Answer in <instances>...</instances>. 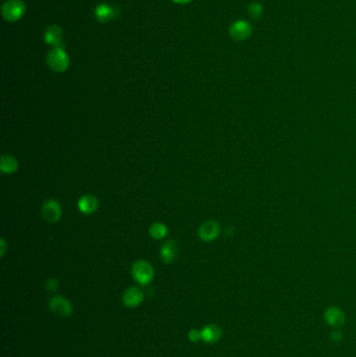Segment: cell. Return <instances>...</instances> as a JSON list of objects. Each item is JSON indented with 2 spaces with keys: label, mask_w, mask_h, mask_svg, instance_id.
<instances>
[{
  "label": "cell",
  "mask_w": 356,
  "mask_h": 357,
  "mask_svg": "<svg viewBox=\"0 0 356 357\" xmlns=\"http://www.w3.org/2000/svg\"><path fill=\"white\" fill-rule=\"evenodd\" d=\"M132 275L138 283L146 285L153 280L154 267L146 260H138L132 266Z\"/></svg>",
  "instance_id": "cell-1"
},
{
  "label": "cell",
  "mask_w": 356,
  "mask_h": 357,
  "mask_svg": "<svg viewBox=\"0 0 356 357\" xmlns=\"http://www.w3.org/2000/svg\"><path fill=\"white\" fill-rule=\"evenodd\" d=\"M47 64L56 72H64L69 67V57L61 47H57L47 55Z\"/></svg>",
  "instance_id": "cell-2"
},
{
  "label": "cell",
  "mask_w": 356,
  "mask_h": 357,
  "mask_svg": "<svg viewBox=\"0 0 356 357\" xmlns=\"http://www.w3.org/2000/svg\"><path fill=\"white\" fill-rule=\"evenodd\" d=\"M2 16L9 22L21 19L25 13V5L21 0H8L1 8Z\"/></svg>",
  "instance_id": "cell-3"
},
{
  "label": "cell",
  "mask_w": 356,
  "mask_h": 357,
  "mask_svg": "<svg viewBox=\"0 0 356 357\" xmlns=\"http://www.w3.org/2000/svg\"><path fill=\"white\" fill-rule=\"evenodd\" d=\"M42 218L47 223H57L62 216V208L56 200L46 201L41 209Z\"/></svg>",
  "instance_id": "cell-4"
},
{
  "label": "cell",
  "mask_w": 356,
  "mask_h": 357,
  "mask_svg": "<svg viewBox=\"0 0 356 357\" xmlns=\"http://www.w3.org/2000/svg\"><path fill=\"white\" fill-rule=\"evenodd\" d=\"M49 307L58 315L66 317L72 313V305L62 296H55L49 301Z\"/></svg>",
  "instance_id": "cell-5"
},
{
  "label": "cell",
  "mask_w": 356,
  "mask_h": 357,
  "mask_svg": "<svg viewBox=\"0 0 356 357\" xmlns=\"http://www.w3.org/2000/svg\"><path fill=\"white\" fill-rule=\"evenodd\" d=\"M252 33V26L244 20H237L230 26V35L234 40L241 41L248 38Z\"/></svg>",
  "instance_id": "cell-6"
},
{
  "label": "cell",
  "mask_w": 356,
  "mask_h": 357,
  "mask_svg": "<svg viewBox=\"0 0 356 357\" xmlns=\"http://www.w3.org/2000/svg\"><path fill=\"white\" fill-rule=\"evenodd\" d=\"M220 233V225L215 221H207L199 228V236L204 241H212Z\"/></svg>",
  "instance_id": "cell-7"
},
{
  "label": "cell",
  "mask_w": 356,
  "mask_h": 357,
  "mask_svg": "<svg viewBox=\"0 0 356 357\" xmlns=\"http://www.w3.org/2000/svg\"><path fill=\"white\" fill-rule=\"evenodd\" d=\"M143 297H144L143 292L139 289V287L132 286L124 292L122 300L126 306L136 307L143 301Z\"/></svg>",
  "instance_id": "cell-8"
},
{
  "label": "cell",
  "mask_w": 356,
  "mask_h": 357,
  "mask_svg": "<svg viewBox=\"0 0 356 357\" xmlns=\"http://www.w3.org/2000/svg\"><path fill=\"white\" fill-rule=\"evenodd\" d=\"M78 209L85 214H92L98 208V200L92 194H86L78 201Z\"/></svg>",
  "instance_id": "cell-9"
},
{
  "label": "cell",
  "mask_w": 356,
  "mask_h": 357,
  "mask_svg": "<svg viewBox=\"0 0 356 357\" xmlns=\"http://www.w3.org/2000/svg\"><path fill=\"white\" fill-rule=\"evenodd\" d=\"M62 38H63L62 29H61V27H59L57 25H53L51 27H48L44 34L45 42L49 45H53V46L60 45L62 42Z\"/></svg>",
  "instance_id": "cell-10"
},
{
  "label": "cell",
  "mask_w": 356,
  "mask_h": 357,
  "mask_svg": "<svg viewBox=\"0 0 356 357\" xmlns=\"http://www.w3.org/2000/svg\"><path fill=\"white\" fill-rule=\"evenodd\" d=\"M177 254H178V245L174 240L166 241L161 247L160 255L162 260L165 263L173 262L176 259Z\"/></svg>",
  "instance_id": "cell-11"
},
{
  "label": "cell",
  "mask_w": 356,
  "mask_h": 357,
  "mask_svg": "<svg viewBox=\"0 0 356 357\" xmlns=\"http://www.w3.org/2000/svg\"><path fill=\"white\" fill-rule=\"evenodd\" d=\"M221 329L215 325H208L201 330L202 340L206 343H214L221 337Z\"/></svg>",
  "instance_id": "cell-12"
},
{
  "label": "cell",
  "mask_w": 356,
  "mask_h": 357,
  "mask_svg": "<svg viewBox=\"0 0 356 357\" xmlns=\"http://www.w3.org/2000/svg\"><path fill=\"white\" fill-rule=\"evenodd\" d=\"M0 168L1 172L6 175L14 174L18 170V161L13 156L3 155L0 159Z\"/></svg>",
  "instance_id": "cell-13"
},
{
  "label": "cell",
  "mask_w": 356,
  "mask_h": 357,
  "mask_svg": "<svg viewBox=\"0 0 356 357\" xmlns=\"http://www.w3.org/2000/svg\"><path fill=\"white\" fill-rule=\"evenodd\" d=\"M95 16L102 23H107L114 17V9L107 4H100L95 8Z\"/></svg>",
  "instance_id": "cell-14"
},
{
  "label": "cell",
  "mask_w": 356,
  "mask_h": 357,
  "mask_svg": "<svg viewBox=\"0 0 356 357\" xmlns=\"http://www.w3.org/2000/svg\"><path fill=\"white\" fill-rule=\"evenodd\" d=\"M326 320L333 326H340L344 322V315L343 313L336 308H330L326 312Z\"/></svg>",
  "instance_id": "cell-15"
},
{
  "label": "cell",
  "mask_w": 356,
  "mask_h": 357,
  "mask_svg": "<svg viewBox=\"0 0 356 357\" xmlns=\"http://www.w3.org/2000/svg\"><path fill=\"white\" fill-rule=\"evenodd\" d=\"M168 233L167 227L161 223H155L150 228V234L155 239H162Z\"/></svg>",
  "instance_id": "cell-16"
},
{
  "label": "cell",
  "mask_w": 356,
  "mask_h": 357,
  "mask_svg": "<svg viewBox=\"0 0 356 357\" xmlns=\"http://www.w3.org/2000/svg\"><path fill=\"white\" fill-rule=\"evenodd\" d=\"M249 14L253 17V18H259L260 15L262 14V6L261 4L257 3V2H253L249 5Z\"/></svg>",
  "instance_id": "cell-17"
},
{
  "label": "cell",
  "mask_w": 356,
  "mask_h": 357,
  "mask_svg": "<svg viewBox=\"0 0 356 357\" xmlns=\"http://www.w3.org/2000/svg\"><path fill=\"white\" fill-rule=\"evenodd\" d=\"M45 287H46L47 291L54 292V291H56L58 289V281L56 279H48L46 281Z\"/></svg>",
  "instance_id": "cell-18"
},
{
  "label": "cell",
  "mask_w": 356,
  "mask_h": 357,
  "mask_svg": "<svg viewBox=\"0 0 356 357\" xmlns=\"http://www.w3.org/2000/svg\"><path fill=\"white\" fill-rule=\"evenodd\" d=\"M200 339H202V335H201V331L196 330V329H193V330H190L189 331V340L191 342H197Z\"/></svg>",
  "instance_id": "cell-19"
},
{
  "label": "cell",
  "mask_w": 356,
  "mask_h": 357,
  "mask_svg": "<svg viewBox=\"0 0 356 357\" xmlns=\"http://www.w3.org/2000/svg\"><path fill=\"white\" fill-rule=\"evenodd\" d=\"M173 1H175L177 3H180V4H185V3L190 2L191 0H173Z\"/></svg>",
  "instance_id": "cell-20"
},
{
  "label": "cell",
  "mask_w": 356,
  "mask_h": 357,
  "mask_svg": "<svg viewBox=\"0 0 356 357\" xmlns=\"http://www.w3.org/2000/svg\"><path fill=\"white\" fill-rule=\"evenodd\" d=\"M1 247H2L1 256H3V254H4V250H5V243H4V240H3V239H1Z\"/></svg>",
  "instance_id": "cell-21"
}]
</instances>
